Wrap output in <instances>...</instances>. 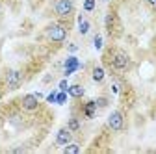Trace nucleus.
<instances>
[{
  "label": "nucleus",
  "instance_id": "21",
  "mask_svg": "<svg viewBox=\"0 0 156 154\" xmlns=\"http://www.w3.org/2000/svg\"><path fill=\"white\" fill-rule=\"evenodd\" d=\"M97 102V106H106V100L104 99H99V100H95Z\"/></svg>",
  "mask_w": 156,
  "mask_h": 154
},
{
  "label": "nucleus",
  "instance_id": "24",
  "mask_svg": "<svg viewBox=\"0 0 156 154\" xmlns=\"http://www.w3.org/2000/svg\"><path fill=\"white\" fill-rule=\"evenodd\" d=\"M101 2H106V0H101Z\"/></svg>",
  "mask_w": 156,
  "mask_h": 154
},
{
  "label": "nucleus",
  "instance_id": "3",
  "mask_svg": "<svg viewBox=\"0 0 156 154\" xmlns=\"http://www.w3.org/2000/svg\"><path fill=\"white\" fill-rule=\"evenodd\" d=\"M112 65L115 71H126L128 65H130V60H128V56L123 52V50H117L113 54V60H112Z\"/></svg>",
  "mask_w": 156,
  "mask_h": 154
},
{
  "label": "nucleus",
  "instance_id": "19",
  "mask_svg": "<svg viewBox=\"0 0 156 154\" xmlns=\"http://www.w3.org/2000/svg\"><path fill=\"white\" fill-rule=\"evenodd\" d=\"M56 97H58V93H56V91H52L48 97H47V100H48V102H56Z\"/></svg>",
  "mask_w": 156,
  "mask_h": 154
},
{
  "label": "nucleus",
  "instance_id": "22",
  "mask_svg": "<svg viewBox=\"0 0 156 154\" xmlns=\"http://www.w3.org/2000/svg\"><path fill=\"white\" fill-rule=\"evenodd\" d=\"M112 91H113V93H117V91H119V87H117V84H113V86H112Z\"/></svg>",
  "mask_w": 156,
  "mask_h": 154
},
{
  "label": "nucleus",
  "instance_id": "15",
  "mask_svg": "<svg viewBox=\"0 0 156 154\" xmlns=\"http://www.w3.org/2000/svg\"><path fill=\"white\" fill-rule=\"evenodd\" d=\"M67 128H69V130H73V132H74V130H78V128H80V123H78V119H74V117H73V119H69V126H67Z\"/></svg>",
  "mask_w": 156,
  "mask_h": 154
},
{
  "label": "nucleus",
  "instance_id": "9",
  "mask_svg": "<svg viewBox=\"0 0 156 154\" xmlns=\"http://www.w3.org/2000/svg\"><path fill=\"white\" fill-rule=\"evenodd\" d=\"M67 95H71V97L78 99V97H82V95H84V87H82V86H78V84H74V86H69V89H67Z\"/></svg>",
  "mask_w": 156,
  "mask_h": 154
},
{
  "label": "nucleus",
  "instance_id": "16",
  "mask_svg": "<svg viewBox=\"0 0 156 154\" xmlns=\"http://www.w3.org/2000/svg\"><path fill=\"white\" fill-rule=\"evenodd\" d=\"M84 9L86 11H93L95 9V0H86V2H84Z\"/></svg>",
  "mask_w": 156,
  "mask_h": 154
},
{
  "label": "nucleus",
  "instance_id": "2",
  "mask_svg": "<svg viewBox=\"0 0 156 154\" xmlns=\"http://www.w3.org/2000/svg\"><path fill=\"white\" fill-rule=\"evenodd\" d=\"M74 9V0H56L54 4V11L58 17H67L69 13H73Z\"/></svg>",
  "mask_w": 156,
  "mask_h": 154
},
{
  "label": "nucleus",
  "instance_id": "1",
  "mask_svg": "<svg viewBox=\"0 0 156 154\" xmlns=\"http://www.w3.org/2000/svg\"><path fill=\"white\" fill-rule=\"evenodd\" d=\"M45 33H47L48 39L54 41V43H62V41H65V37H67V30L63 26H60V24H50Z\"/></svg>",
  "mask_w": 156,
  "mask_h": 154
},
{
  "label": "nucleus",
  "instance_id": "10",
  "mask_svg": "<svg viewBox=\"0 0 156 154\" xmlns=\"http://www.w3.org/2000/svg\"><path fill=\"white\" fill-rule=\"evenodd\" d=\"M97 102L95 100H89L87 104H86V108H84V111H86V117H89V119H93L95 117V113H97Z\"/></svg>",
  "mask_w": 156,
  "mask_h": 154
},
{
  "label": "nucleus",
  "instance_id": "7",
  "mask_svg": "<svg viewBox=\"0 0 156 154\" xmlns=\"http://www.w3.org/2000/svg\"><path fill=\"white\" fill-rule=\"evenodd\" d=\"M71 139H73V136H71V130L69 128L58 130V134H56V143L58 145H67V143H71Z\"/></svg>",
  "mask_w": 156,
  "mask_h": 154
},
{
  "label": "nucleus",
  "instance_id": "14",
  "mask_svg": "<svg viewBox=\"0 0 156 154\" xmlns=\"http://www.w3.org/2000/svg\"><path fill=\"white\" fill-rule=\"evenodd\" d=\"M65 100H67V91H60L58 97H56V102L58 104H65Z\"/></svg>",
  "mask_w": 156,
  "mask_h": 154
},
{
  "label": "nucleus",
  "instance_id": "8",
  "mask_svg": "<svg viewBox=\"0 0 156 154\" xmlns=\"http://www.w3.org/2000/svg\"><path fill=\"white\" fill-rule=\"evenodd\" d=\"M80 69V61L76 60L74 56H71V58H67L65 60V76H71L74 71H78Z\"/></svg>",
  "mask_w": 156,
  "mask_h": 154
},
{
  "label": "nucleus",
  "instance_id": "18",
  "mask_svg": "<svg viewBox=\"0 0 156 154\" xmlns=\"http://www.w3.org/2000/svg\"><path fill=\"white\" fill-rule=\"evenodd\" d=\"M67 89H69L67 80H62V82H60V91H67Z\"/></svg>",
  "mask_w": 156,
  "mask_h": 154
},
{
  "label": "nucleus",
  "instance_id": "23",
  "mask_svg": "<svg viewBox=\"0 0 156 154\" xmlns=\"http://www.w3.org/2000/svg\"><path fill=\"white\" fill-rule=\"evenodd\" d=\"M147 2H149L151 6H154V8H156V0H147Z\"/></svg>",
  "mask_w": 156,
  "mask_h": 154
},
{
  "label": "nucleus",
  "instance_id": "11",
  "mask_svg": "<svg viewBox=\"0 0 156 154\" xmlns=\"http://www.w3.org/2000/svg\"><path fill=\"white\" fill-rule=\"evenodd\" d=\"M78 30H80V33H82V35H86V33L89 32V23L84 19V15L78 17Z\"/></svg>",
  "mask_w": 156,
  "mask_h": 154
},
{
  "label": "nucleus",
  "instance_id": "6",
  "mask_svg": "<svg viewBox=\"0 0 156 154\" xmlns=\"http://www.w3.org/2000/svg\"><path fill=\"white\" fill-rule=\"evenodd\" d=\"M37 100H39V99L35 97V93H32V95H24V99H23V108H24L26 111H34V110L39 106Z\"/></svg>",
  "mask_w": 156,
  "mask_h": 154
},
{
  "label": "nucleus",
  "instance_id": "12",
  "mask_svg": "<svg viewBox=\"0 0 156 154\" xmlns=\"http://www.w3.org/2000/svg\"><path fill=\"white\" fill-rule=\"evenodd\" d=\"M104 76H106V74H104V69H102V67H95V69H93V80H95V82H102Z\"/></svg>",
  "mask_w": 156,
  "mask_h": 154
},
{
  "label": "nucleus",
  "instance_id": "5",
  "mask_svg": "<svg viewBox=\"0 0 156 154\" xmlns=\"http://www.w3.org/2000/svg\"><path fill=\"white\" fill-rule=\"evenodd\" d=\"M21 84H23V74L19 72V71H8V74H6V86H8V89H17Z\"/></svg>",
  "mask_w": 156,
  "mask_h": 154
},
{
  "label": "nucleus",
  "instance_id": "4",
  "mask_svg": "<svg viewBox=\"0 0 156 154\" xmlns=\"http://www.w3.org/2000/svg\"><path fill=\"white\" fill-rule=\"evenodd\" d=\"M108 126L112 128V130H123V126H125V119H123V113L121 111H112L110 113V117H108Z\"/></svg>",
  "mask_w": 156,
  "mask_h": 154
},
{
  "label": "nucleus",
  "instance_id": "13",
  "mask_svg": "<svg viewBox=\"0 0 156 154\" xmlns=\"http://www.w3.org/2000/svg\"><path fill=\"white\" fill-rule=\"evenodd\" d=\"M78 152H80V147L78 145H71V143L65 145V154H78Z\"/></svg>",
  "mask_w": 156,
  "mask_h": 154
},
{
  "label": "nucleus",
  "instance_id": "17",
  "mask_svg": "<svg viewBox=\"0 0 156 154\" xmlns=\"http://www.w3.org/2000/svg\"><path fill=\"white\" fill-rule=\"evenodd\" d=\"M93 43H95V48H97V50H101V48H102V37H101V35H95V41H93Z\"/></svg>",
  "mask_w": 156,
  "mask_h": 154
},
{
  "label": "nucleus",
  "instance_id": "20",
  "mask_svg": "<svg viewBox=\"0 0 156 154\" xmlns=\"http://www.w3.org/2000/svg\"><path fill=\"white\" fill-rule=\"evenodd\" d=\"M67 48H69V52H71V54H74V52H76V50H78V47H76V45H74V43H71V45H69V47H67Z\"/></svg>",
  "mask_w": 156,
  "mask_h": 154
}]
</instances>
